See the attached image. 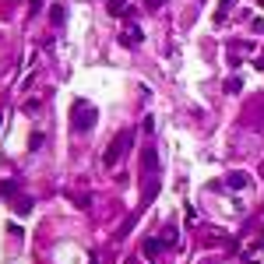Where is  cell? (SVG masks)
I'll return each mask as SVG.
<instances>
[{"label":"cell","mask_w":264,"mask_h":264,"mask_svg":"<svg viewBox=\"0 0 264 264\" xmlns=\"http://www.w3.org/2000/svg\"><path fill=\"white\" fill-rule=\"evenodd\" d=\"M141 183H144V204L148 201H155L159 194V152H155V144H148L144 152H141Z\"/></svg>","instance_id":"cell-1"},{"label":"cell","mask_w":264,"mask_h":264,"mask_svg":"<svg viewBox=\"0 0 264 264\" xmlns=\"http://www.w3.org/2000/svg\"><path fill=\"white\" fill-rule=\"evenodd\" d=\"M134 137H137L134 131H120L117 137H113V144L106 148V155H102V166H106V169H117V166L124 162V155H127L131 148H134Z\"/></svg>","instance_id":"cell-2"},{"label":"cell","mask_w":264,"mask_h":264,"mask_svg":"<svg viewBox=\"0 0 264 264\" xmlns=\"http://www.w3.org/2000/svg\"><path fill=\"white\" fill-rule=\"evenodd\" d=\"M95 120H99V113H95V106L92 102H85V99H78V102H74L70 106V127L74 131H92L95 127Z\"/></svg>","instance_id":"cell-3"},{"label":"cell","mask_w":264,"mask_h":264,"mask_svg":"<svg viewBox=\"0 0 264 264\" xmlns=\"http://www.w3.org/2000/svg\"><path fill=\"white\" fill-rule=\"evenodd\" d=\"M250 180H247V173H229L225 176V187H233V191H240V187H247Z\"/></svg>","instance_id":"cell-4"},{"label":"cell","mask_w":264,"mask_h":264,"mask_svg":"<svg viewBox=\"0 0 264 264\" xmlns=\"http://www.w3.org/2000/svg\"><path fill=\"white\" fill-rule=\"evenodd\" d=\"M141 39H144V32H141V28H134V32H124V35H120V43H124V46H137Z\"/></svg>","instance_id":"cell-5"},{"label":"cell","mask_w":264,"mask_h":264,"mask_svg":"<svg viewBox=\"0 0 264 264\" xmlns=\"http://www.w3.org/2000/svg\"><path fill=\"white\" fill-rule=\"evenodd\" d=\"M159 247H162V240H144V254L152 257V261L159 257Z\"/></svg>","instance_id":"cell-6"},{"label":"cell","mask_w":264,"mask_h":264,"mask_svg":"<svg viewBox=\"0 0 264 264\" xmlns=\"http://www.w3.org/2000/svg\"><path fill=\"white\" fill-rule=\"evenodd\" d=\"M124 11H127V4H124V0H109V14H113V18H120Z\"/></svg>","instance_id":"cell-7"},{"label":"cell","mask_w":264,"mask_h":264,"mask_svg":"<svg viewBox=\"0 0 264 264\" xmlns=\"http://www.w3.org/2000/svg\"><path fill=\"white\" fill-rule=\"evenodd\" d=\"M229 7H233V0H222V4H218V11H215V25H218L225 14H229Z\"/></svg>","instance_id":"cell-8"},{"label":"cell","mask_w":264,"mask_h":264,"mask_svg":"<svg viewBox=\"0 0 264 264\" xmlns=\"http://www.w3.org/2000/svg\"><path fill=\"white\" fill-rule=\"evenodd\" d=\"M28 148H32V152H39V148H43V134H39V131H32V137H28Z\"/></svg>","instance_id":"cell-9"},{"label":"cell","mask_w":264,"mask_h":264,"mask_svg":"<svg viewBox=\"0 0 264 264\" xmlns=\"http://www.w3.org/2000/svg\"><path fill=\"white\" fill-rule=\"evenodd\" d=\"M50 14H53V21H57V25H64V18H67L64 4H53V11H50Z\"/></svg>","instance_id":"cell-10"},{"label":"cell","mask_w":264,"mask_h":264,"mask_svg":"<svg viewBox=\"0 0 264 264\" xmlns=\"http://www.w3.org/2000/svg\"><path fill=\"white\" fill-rule=\"evenodd\" d=\"M240 85H243L240 78H229V81H225V92H229V95H236V92H240Z\"/></svg>","instance_id":"cell-11"},{"label":"cell","mask_w":264,"mask_h":264,"mask_svg":"<svg viewBox=\"0 0 264 264\" xmlns=\"http://www.w3.org/2000/svg\"><path fill=\"white\" fill-rule=\"evenodd\" d=\"M162 4H166V0H144V7H148V11H159Z\"/></svg>","instance_id":"cell-12"},{"label":"cell","mask_w":264,"mask_h":264,"mask_svg":"<svg viewBox=\"0 0 264 264\" xmlns=\"http://www.w3.org/2000/svg\"><path fill=\"white\" fill-rule=\"evenodd\" d=\"M39 7H43V0H32V4H28V11H32V14L39 11Z\"/></svg>","instance_id":"cell-13"}]
</instances>
